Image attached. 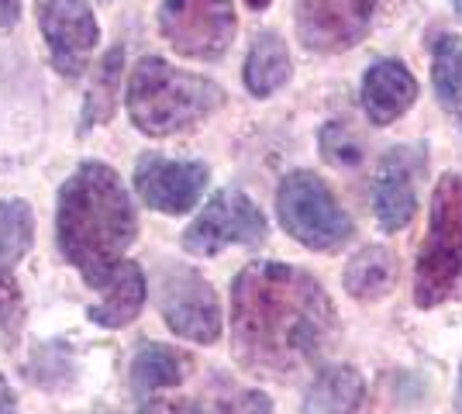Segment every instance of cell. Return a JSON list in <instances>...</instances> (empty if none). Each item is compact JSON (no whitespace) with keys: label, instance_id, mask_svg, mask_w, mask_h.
Segmentation results:
<instances>
[{"label":"cell","instance_id":"obj_1","mask_svg":"<svg viewBox=\"0 0 462 414\" xmlns=\"http://www.w3.org/2000/svg\"><path fill=\"white\" fill-rule=\"evenodd\" d=\"M338 338L325 287L287 262H249L231 283V342L242 366L266 376L300 373Z\"/></svg>","mask_w":462,"mask_h":414},{"label":"cell","instance_id":"obj_6","mask_svg":"<svg viewBox=\"0 0 462 414\" xmlns=\"http://www.w3.org/2000/svg\"><path fill=\"white\" fill-rule=\"evenodd\" d=\"M155 304L173 336L214 345L221 338V300L204 276L183 262H162L155 273Z\"/></svg>","mask_w":462,"mask_h":414},{"label":"cell","instance_id":"obj_13","mask_svg":"<svg viewBox=\"0 0 462 414\" xmlns=\"http://www.w3.org/2000/svg\"><path fill=\"white\" fill-rule=\"evenodd\" d=\"M414 100H418V79L411 77L404 62L380 60L369 66L363 79V107L376 128L393 124L404 111H411Z\"/></svg>","mask_w":462,"mask_h":414},{"label":"cell","instance_id":"obj_25","mask_svg":"<svg viewBox=\"0 0 462 414\" xmlns=\"http://www.w3.org/2000/svg\"><path fill=\"white\" fill-rule=\"evenodd\" d=\"M142 414H204L193 400H173V397H149L142 400Z\"/></svg>","mask_w":462,"mask_h":414},{"label":"cell","instance_id":"obj_3","mask_svg":"<svg viewBox=\"0 0 462 414\" xmlns=\"http://www.w3.org/2000/svg\"><path fill=\"white\" fill-rule=\"evenodd\" d=\"M125 104L138 132L162 138L211 118L225 104V90L214 79L176 69L159 56H145L132 69Z\"/></svg>","mask_w":462,"mask_h":414},{"label":"cell","instance_id":"obj_2","mask_svg":"<svg viewBox=\"0 0 462 414\" xmlns=\"http://www.w3.org/2000/svg\"><path fill=\"white\" fill-rule=\"evenodd\" d=\"M56 235L66 262H73L97 290H104L125 266V253L138 235V217L125 183L107 162H79L62 183Z\"/></svg>","mask_w":462,"mask_h":414},{"label":"cell","instance_id":"obj_8","mask_svg":"<svg viewBox=\"0 0 462 414\" xmlns=\"http://www.w3.org/2000/svg\"><path fill=\"white\" fill-rule=\"evenodd\" d=\"M266 232L270 225L266 215L255 207V200L235 187H225L204 204V211L183 232V249L190 256H217L228 245H255L266 238Z\"/></svg>","mask_w":462,"mask_h":414},{"label":"cell","instance_id":"obj_29","mask_svg":"<svg viewBox=\"0 0 462 414\" xmlns=\"http://www.w3.org/2000/svg\"><path fill=\"white\" fill-rule=\"evenodd\" d=\"M456 414H462V373H459V391H456Z\"/></svg>","mask_w":462,"mask_h":414},{"label":"cell","instance_id":"obj_30","mask_svg":"<svg viewBox=\"0 0 462 414\" xmlns=\"http://www.w3.org/2000/svg\"><path fill=\"white\" fill-rule=\"evenodd\" d=\"M452 4H456V11H459V14H462V0H452Z\"/></svg>","mask_w":462,"mask_h":414},{"label":"cell","instance_id":"obj_9","mask_svg":"<svg viewBox=\"0 0 462 414\" xmlns=\"http://www.w3.org/2000/svg\"><path fill=\"white\" fill-rule=\"evenodd\" d=\"M380 0H297V39L310 52H346L366 39Z\"/></svg>","mask_w":462,"mask_h":414},{"label":"cell","instance_id":"obj_17","mask_svg":"<svg viewBox=\"0 0 462 414\" xmlns=\"http://www.w3.org/2000/svg\"><path fill=\"white\" fill-rule=\"evenodd\" d=\"M187 366H190V359L183 353H176L162 342H149L132 359V391L138 400H149L155 391L176 387L187 376Z\"/></svg>","mask_w":462,"mask_h":414},{"label":"cell","instance_id":"obj_15","mask_svg":"<svg viewBox=\"0 0 462 414\" xmlns=\"http://www.w3.org/2000/svg\"><path fill=\"white\" fill-rule=\"evenodd\" d=\"M142 304H145V273H142V266L125 259V266L107 283V297L97 308H90L87 315L100 328H125L138 317Z\"/></svg>","mask_w":462,"mask_h":414},{"label":"cell","instance_id":"obj_16","mask_svg":"<svg viewBox=\"0 0 462 414\" xmlns=\"http://www.w3.org/2000/svg\"><path fill=\"white\" fill-rule=\"evenodd\" d=\"M342 280L356 300H380L397 287V256L383 245H366L348 259Z\"/></svg>","mask_w":462,"mask_h":414},{"label":"cell","instance_id":"obj_12","mask_svg":"<svg viewBox=\"0 0 462 414\" xmlns=\"http://www.w3.org/2000/svg\"><path fill=\"white\" fill-rule=\"evenodd\" d=\"M418 173H421L418 149H390L383 156L373 187V207L383 232H401L411 225L418 211Z\"/></svg>","mask_w":462,"mask_h":414},{"label":"cell","instance_id":"obj_27","mask_svg":"<svg viewBox=\"0 0 462 414\" xmlns=\"http://www.w3.org/2000/svg\"><path fill=\"white\" fill-rule=\"evenodd\" d=\"M0 414H14V394H11L4 376H0Z\"/></svg>","mask_w":462,"mask_h":414},{"label":"cell","instance_id":"obj_5","mask_svg":"<svg viewBox=\"0 0 462 414\" xmlns=\"http://www.w3.org/2000/svg\"><path fill=\"white\" fill-rule=\"evenodd\" d=\"M276 215L287 235L314 253H335L352 238V217L342 211L325 179L308 170L283 177L276 190Z\"/></svg>","mask_w":462,"mask_h":414},{"label":"cell","instance_id":"obj_14","mask_svg":"<svg viewBox=\"0 0 462 414\" xmlns=\"http://www.w3.org/2000/svg\"><path fill=\"white\" fill-rule=\"evenodd\" d=\"M363 397L366 383L356 366H325L304 394V414H356Z\"/></svg>","mask_w":462,"mask_h":414},{"label":"cell","instance_id":"obj_21","mask_svg":"<svg viewBox=\"0 0 462 414\" xmlns=\"http://www.w3.org/2000/svg\"><path fill=\"white\" fill-rule=\"evenodd\" d=\"M121 62H125V52H121V45H117V49H111V52L104 56V62L94 69V87H90V97H87V107H83V128L104 124V121L115 115Z\"/></svg>","mask_w":462,"mask_h":414},{"label":"cell","instance_id":"obj_26","mask_svg":"<svg viewBox=\"0 0 462 414\" xmlns=\"http://www.w3.org/2000/svg\"><path fill=\"white\" fill-rule=\"evenodd\" d=\"M21 18V0H0V28H14Z\"/></svg>","mask_w":462,"mask_h":414},{"label":"cell","instance_id":"obj_20","mask_svg":"<svg viewBox=\"0 0 462 414\" xmlns=\"http://www.w3.org/2000/svg\"><path fill=\"white\" fill-rule=\"evenodd\" d=\"M35 238V217L28 200H0V270L24 259Z\"/></svg>","mask_w":462,"mask_h":414},{"label":"cell","instance_id":"obj_19","mask_svg":"<svg viewBox=\"0 0 462 414\" xmlns=\"http://www.w3.org/2000/svg\"><path fill=\"white\" fill-rule=\"evenodd\" d=\"M431 83L435 97L445 111H462V39L459 35H439L435 39V62H431Z\"/></svg>","mask_w":462,"mask_h":414},{"label":"cell","instance_id":"obj_10","mask_svg":"<svg viewBox=\"0 0 462 414\" xmlns=\"http://www.w3.org/2000/svg\"><path fill=\"white\" fill-rule=\"evenodd\" d=\"M42 39L49 45V56L62 77L77 79L87 62L94 56L100 41V24H97L90 4L83 0H42L39 4Z\"/></svg>","mask_w":462,"mask_h":414},{"label":"cell","instance_id":"obj_28","mask_svg":"<svg viewBox=\"0 0 462 414\" xmlns=\"http://www.w3.org/2000/svg\"><path fill=\"white\" fill-rule=\"evenodd\" d=\"M245 4H249L252 11H266L270 7V0H245Z\"/></svg>","mask_w":462,"mask_h":414},{"label":"cell","instance_id":"obj_24","mask_svg":"<svg viewBox=\"0 0 462 414\" xmlns=\"http://www.w3.org/2000/svg\"><path fill=\"white\" fill-rule=\"evenodd\" d=\"M21 317H24V300H21L18 280L7 270H0V338L4 342H11L18 336Z\"/></svg>","mask_w":462,"mask_h":414},{"label":"cell","instance_id":"obj_22","mask_svg":"<svg viewBox=\"0 0 462 414\" xmlns=\"http://www.w3.org/2000/svg\"><path fill=\"white\" fill-rule=\"evenodd\" d=\"M204 414H273V400L259 391H245L235 383H221L204 404Z\"/></svg>","mask_w":462,"mask_h":414},{"label":"cell","instance_id":"obj_23","mask_svg":"<svg viewBox=\"0 0 462 414\" xmlns=\"http://www.w3.org/2000/svg\"><path fill=\"white\" fill-rule=\"evenodd\" d=\"M321 152L331 166H338V170H348V166H359L363 156H366V149H363V138L356 135L352 128L346 124H338V121H331L321 128Z\"/></svg>","mask_w":462,"mask_h":414},{"label":"cell","instance_id":"obj_11","mask_svg":"<svg viewBox=\"0 0 462 414\" xmlns=\"http://www.w3.org/2000/svg\"><path fill=\"white\" fill-rule=\"evenodd\" d=\"M208 166L197 159H162L155 152L135 162V190L159 215H187L208 190Z\"/></svg>","mask_w":462,"mask_h":414},{"label":"cell","instance_id":"obj_4","mask_svg":"<svg viewBox=\"0 0 462 414\" xmlns=\"http://www.w3.org/2000/svg\"><path fill=\"white\" fill-rule=\"evenodd\" d=\"M462 276V177L445 173L431 194L428 235L414 266V300L418 308H439L456 294Z\"/></svg>","mask_w":462,"mask_h":414},{"label":"cell","instance_id":"obj_18","mask_svg":"<svg viewBox=\"0 0 462 414\" xmlns=\"http://www.w3.org/2000/svg\"><path fill=\"white\" fill-rule=\"evenodd\" d=\"M290 79V52L287 41L276 32H259L245 60V87L255 97H270Z\"/></svg>","mask_w":462,"mask_h":414},{"label":"cell","instance_id":"obj_7","mask_svg":"<svg viewBox=\"0 0 462 414\" xmlns=\"http://www.w3.org/2000/svg\"><path fill=\"white\" fill-rule=\"evenodd\" d=\"M235 7L231 0H162L159 32L180 56L214 62L228 52L235 39Z\"/></svg>","mask_w":462,"mask_h":414}]
</instances>
